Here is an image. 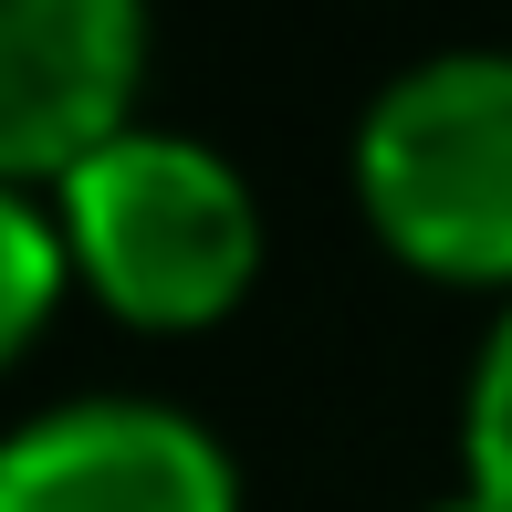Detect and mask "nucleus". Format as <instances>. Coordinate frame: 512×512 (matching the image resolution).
<instances>
[{"label":"nucleus","mask_w":512,"mask_h":512,"mask_svg":"<svg viewBox=\"0 0 512 512\" xmlns=\"http://www.w3.org/2000/svg\"><path fill=\"white\" fill-rule=\"evenodd\" d=\"M63 272L147 335H199L262 272V199L220 147L168 126H126L53 189Z\"/></svg>","instance_id":"nucleus-1"},{"label":"nucleus","mask_w":512,"mask_h":512,"mask_svg":"<svg viewBox=\"0 0 512 512\" xmlns=\"http://www.w3.org/2000/svg\"><path fill=\"white\" fill-rule=\"evenodd\" d=\"M366 230L408 272L512 283V53H429L356 126Z\"/></svg>","instance_id":"nucleus-2"},{"label":"nucleus","mask_w":512,"mask_h":512,"mask_svg":"<svg viewBox=\"0 0 512 512\" xmlns=\"http://www.w3.org/2000/svg\"><path fill=\"white\" fill-rule=\"evenodd\" d=\"M147 0H0V178L63 189L136 126Z\"/></svg>","instance_id":"nucleus-3"},{"label":"nucleus","mask_w":512,"mask_h":512,"mask_svg":"<svg viewBox=\"0 0 512 512\" xmlns=\"http://www.w3.org/2000/svg\"><path fill=\"white\" fill-rule=\"evenodd\" d=\"M0 512H241V471L168 398H74L0 429Z\"/></svg>","instance_id":"nucleus-4"},{"label":"nucleus","mask_w":512,"mask_h":512,"mask_svg":"<svg viewBox=\"0 0 512 512\" xmlns=\"http://www.w3.org/2000/svg\"><path fill=\"white\" fill-rule=\"evenodd\" d=\"M63 230H53V209H42V189H11L0 178V366L21 356V345L42 335V314L63 304Z\"/></svg>","instance_id":"nucleus-5"},{"label":"nucleus","mask_w":512,"mask_h":512,"mask_svg":"<svg viewBox=\"0 0 512 512\" xmlns=\"http://www.w3.org/2000/svg\"><path fill=\"white\" fill-rule=\"evenodd\" d=\"M460 492H481L492 512H512V314L481 335L471 356V398H460Z\"/></svg>","instance_id":"nucleus-6"},{"label":"nucleus","mask_w":512,"mask_h":512,"mask_svg":"<svg viewBox=\"0 0 512 512\" xmlns=\"http://www.w3.org/2000/svg\"><path fill=\"white\" fill-rule=\"evenodd\" d=\"M429 512H492V502H481V492H450V502H429Z\"/></svg>","instance_id":"nucleus-7"}]
</instances>
